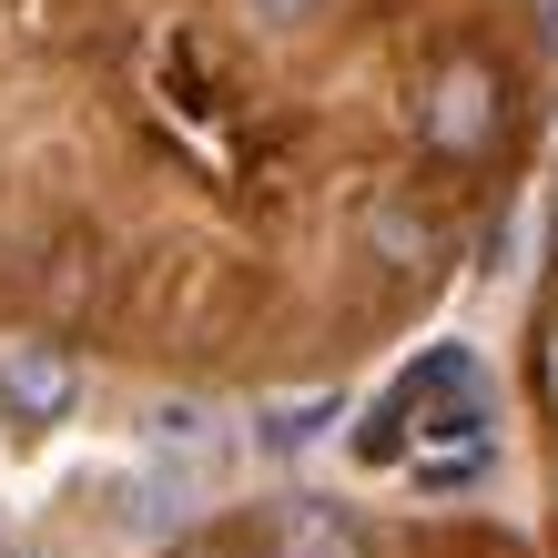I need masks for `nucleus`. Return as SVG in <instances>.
<instances>
[{
	"label": "nucleus",
	"mask_w": 558,
	"mask_h": 558,
	"mask_svg": "<svg viewBox=\"0 0 558 558\" xmlns=\"http://www.w3.org/2000/svg\"><path fill=\"white\" fill-rule=\"evenodd\" d=\"M508 133V92L487 61H447L437 82H426V143H437L447 162H487Z\"/></svg>",
	"instance_id": "1"
},
{
	"label": "nucleus",
	"mask_w": 558,
	"mask_h": 558,
	"mask_svg": "<svg viewBox=\"0 0 558 558\" xmlns=\"http://www.w3.org/2000/svg\"><path fill=\"white\" fill-rule=\"evenodd\" d=\"M72 397H82V366H72L61 345H21V355H0V407H11L21 426H51Z\"/></svg>",
	"instance_id": "2"
},
{
	"label": "nucleus",
	"mask_w": 558,
	"mask_h": 558,
	"mask_svg": "<svg viewBox=\"0 0 558 558\" xmlns=\"http://www.w3.org/2000/svg\"><path fill=\"white\" fill-rule=\"evenodd\" d=\"M275 558H366V529L325 498H284L275 508Z\"/></svg>",
	"instance_id": "3"
},
{
	"label": "nucleus",
	"mask_w": 558,
	"mask_h": 558,
	"mask_svg": "<svg viewBox=\"0 0 558 558\" xmlns=\"http://www.w3.org/2000/svg\"><path fill=\"white\" fill-rule=\"evenodd\" d=\"M153 447L173 457V468L204 477V468H214V426H204V407H162V416H153Z\"/></svg>",
	"instance_id": "4"
},
{
	"label": "nucleus",
	"mask_w": 558,
	"mask_h": 558,
	"mask_svg": "<svg viewBox=\"0 0 558 558\" xmlns=\"http://www.w3.org/2000/svg\"><path fill=\"white\" fill-rule=\"evenodd\" d=\"M355 457H366V468H397L407 457V397H376L355 416Z\"/></svg>",
	"instance_id": "5"
},
{
	"label": "nucleus",
	"mask_w": 558,
	"mask_h": 558,
	"mask_svg": "<svg viewBox=\"0 0 558 558\" xmlns=\"http://www.w3.org/2000/svg\"><path fill=\"white\" fill-rule=\"evenodd\" d=\"M325 416H336V397H305V407H275V416H265V447H305V437H325Z\"/></svg>",
	"instance_id": "6"
},
{
	"label": "nucleus",
	"mask_w": 558,
	"mask_h": 558,
	"mask_svg": "<svg viewBox=\"0 0 558 558\" xmlns=\"http://www.w3.org/2000/svg\"><path fill=\"white\" fill-rule=\"evenodd\" d=\"M254 11H265V21H294V11H315V0H254Z\"/></svg>",
	"instance_id": "7"
}]
</instances>
